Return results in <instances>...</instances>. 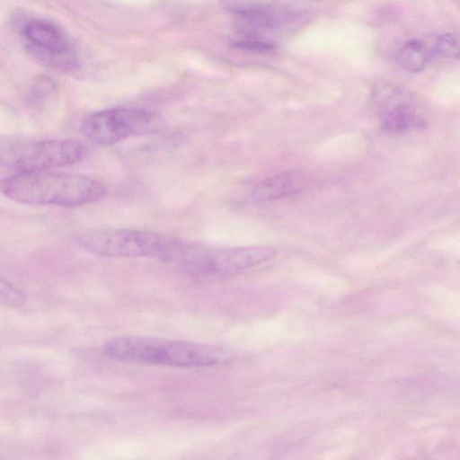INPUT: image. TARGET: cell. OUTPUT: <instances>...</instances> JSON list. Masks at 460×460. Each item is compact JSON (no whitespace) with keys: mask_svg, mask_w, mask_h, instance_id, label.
<instances>
[{"mask_svg":"<svg viewBox=\"0 0 460 460\" xmlns=\"http://www.w3.org/2000/svg\"><path fill=\"white\" fill-rule=\"evenodd\" d=\"M0 192L17 203L77 207L101 200L107 190L86 175L42 170L16 172L1 180Z\"/></svg>","mask_w":460,"mask_h":460,"instance_id":"obj_1","label":"cell"},{"mask_svg":"<svg viewBox=\"0 0 460 460\" xmlns=\"http://www.w3.org/2000/svg\"><path fill=\"white\" fill-rule=\"evenodd\" d=\"M270 245L210 248L170 239L159 258L197 280L218 281L272 259Z\"/></svg>","mask_w":460,"mask_h":460,"instance_id":"obj_2","label":"cell"},{"mask_svg":"<svg viewBox=\"0 0 460 460\" xmlns=\"http://www.w3.org/2000/svg\"><path fill=\"white\" fill-rule=\"evenodd\" d=\"M103 352L119 361L181 367L214 366L232 358L221 347L141 336L115 338L103 346Z\"/></svg>","mask_w":460,"mask_h":460,"instance_id":"obj_3","label":"cell"},{"mask_svg":"<svg viewBox=\"0 0 460 460\" xmlns=\"http://www.w3.org/2000/svg\"><path fill=\"white\" fill-rule=\"evenodd\" d=\"M86 146L75 139L17 141L0 145V166L16 172L49 170L80 162Z\"/></svg>","mask_w":460,"mask_h":460,"instance_id":"obj_4","label":"cell"},{"mask_svg":"<svg viewBox=\"0 0 460 460\" xmlns=\"http://www.w3.org/2000/svg\"><path fill=\"white\" fill-rule=\"evenodd\" d=\"M163 126L162 117L155 111L118 107L88 114L80 130L92 143L107 146L130 137L155 134Z\"/></svg>","mask_w":460,"mask_h":460,"instance_id":"obj_5","label":"cell"},{"mask_svg":"<svg viewBox=\"0 0 460 460\" xmlns=\"http://www.w3.org/2000/svg\"><path fill=\"white\" fill-rule=\"evenodd\" d=\"M169 240L156 233L126 228L86 229L75 235L84 250L107 257H159Z\"/></svg>","mask_w":460,"mask_h":460,"instance_id":"obj_6","label":"cell"},{"mask_svg":"<svg viewBox=\"0 0 460 460\" xmlns=\"http://www.w3.org/2000/svg\"><path fill=\"white\" fill-rule=\"evenodd\" d=\"M30 49L44 63L65 70H73L77 62L69 37L56 23L43 19H33L22 29Z\"/></svg>","mask_w":460,"mask_h":460,"instance_id":"obj_7","label":"cell"},{"mask_svg":"<svg viewBox=\"0 0 460 460\" xmlns=\"http://www.w3.org/2000/svg\"><path fill=\"white\" fill-rule=\"evenodd\" d=\"M373 100L384 131L398 134L424 127L425 119L417 102L402 88L382 86L375 91Z\"/></svg>","mask_w":460,"mask_h":460,"instance_id":"obj_8","label":"cell"},{"mask_svg":"<svg viewBox=\"0 0 460 460\" xmlns=\"http://www.w3.org/2000/svg\"><path fill=\"white\" fill-rule=\"evenodd\" d=\"M304 185V178L297 172H287L275 174L256 185L252 192V199L257 201L279 199L299 192Z\"/></svg>","mask_w":460,"mask_h":460,"instance_id":"obj_9","label":"cell"},{"mask_svg":"<svg viewBox=\"0 0 460 460\" xmlns=\"http://www.w3.org/2000/svg\"><path fill=\"white\" fill-rule=\"evenodd\" d=\"M430 50L420 40H411L402 45L396 52V61L401 68L411 73L422 71L429 63Z\"/></svg>","mask_w":460,"mask_h":460,"instance_id":"obj_10","label":"cell"},{"mask_svg":"<svg viewBox=\"0 0 460 460\" xmlns=\"http://www.w3.org/2000/svg\"><path fill=\"white\" fill-rule=\"evenodd\" d=\"M232 47L242 52L258 55H270L277 49L274 42L259 37H243L233 42Z\"/></svg>","mask_w":460,"mask_h":460,"instance_id":"obj_11","label":"cell"},{"mask_svg":"<svg viewBox=\"0 0 460 460\" xmlns=\"http://www.w3.org/2000/svg\"><path fill=\"white\" fill-rule=\"evenodd\" d=\"M55 90V85L49 78H39L28 94V102L36 108L44 104Z\"/></svg>","mask_w":460,"mask_h":460,"instance_id":"obj_12","label":"cell"},{"mask_svg":"<svg viewBox=\"0 0 460 460\" xmlns=\"http://www.w3.org/2000/svg\"><path fill=\"white\" fill-rule=\"evenodd\" d=\"M433 52L443 58H457L459 52V42L456 35L447 33L438 37Z\"/></svg>","mask_w":460,"mask_h":460,"instance_id":"obj_13","label":"cell"},{"mask_svg":"<svg viewBox=\"0 0 460 460\" xmlns=\"http://www.w3.org/2000/svg\"><path fill=\"white\" fill-rule=\"evenodd\" d=\"M25 301L24 295L8 280L0 276V305L17 307Z\"/></svg>","mask_w":460,"mask_h":460,"instance_id":"obj_14","label":"cell"}]
</instances>
